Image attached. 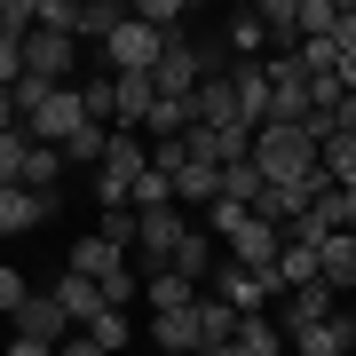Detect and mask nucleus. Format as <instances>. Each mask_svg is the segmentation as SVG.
Here are the masks:
<instances>
[{"instance_id": "f257e3e1", "label": "nucleus", "mask_w": 356, "mask_h": 356, "mask_svg": "<svg viewBox=\"0 0 356 356\" xmlns=\"http://www.w3.org/2000/svg\"><path fill=\"white\" fill-rule=\"evenodd\" d=\"M254 166H261V182H301L309 191V175L325 166V151H317L309 127H261L254 135Z\"/></svg>"}, {"instance_id": "f03ea898", "label": "nucleus", "mask_w": 356, "mask_h": 356, "mask_svg": "<svg viewBox=\"0 0 356 356\" xmlns=\"http://www.w3.org/2000/svg\"><path fill=\"white\" fill-rule=\"evenodd\" d=\"M206 293H214V301H229V309H238V317H261L269 301H285L277 269H238L229 254H222V269H214V277H206Z\"/></svg>"}, {"instance_id": "7ed1b4c3", "label": "nucleus", "mask_w": 356, "mask_h": 356, "mask_svg": "<svg viewBox=\"0 0 356 356\" xmlns=\"http://www.w3.org/2000/svg\"><path fill=\"white\" fill-rule=\"evenodd\" d=\"M79 127H95L88 103H79V88H48V95H40V111L24 119V135H32V143H48V151H64Z\"/></svg>"}, {"instance_id": "20e7f679", "label": "nucleus", "mask_w": 356, "mask_h": 356, "mask_svg": "<svg viewBox=\"0 0 356 356\" xmlns=\"http://www.w3.org/2000/svg\"><path fill=\"white\" fill-rule=\"evenodd\" d=\"M159 56H166V32L135 24V8H127V24L103 40V64H111V72H159Z\"/></svg>"}, {"instance_id": "39448f33", "label": "nucleus", "mask_w": 356, "mask_h": 356, "mask_svg": "<svg viewBox=\"0 0 356 356\" xmlns=\"http://www.w3.org/2000/svg\"><path fill=\"white\" fill-rule=\"evenodd\" d=\"M8 325H16V341H48V348H64V341H72V332H79V325L64 317V301H56V293H48V285H32V301H24V309H16V317H8Z\"/></svg>"}, {"instance_id": "423d86ee", "label": "nucleus", "mask_w": 356, "mask_h": 356, "mask_svg": "<svg viewBox=\"0 0 356 356\" xmlns=\"http://www.w3.org/2000/svg\"><path fill=\"white\" fill-rule=\"evenodd\" d=\"M222 254L238 261V269H277V254H285V229H277V222H261V214H245V222L222 238Z\"/></svg>"}, {"instance_id": "0eeeda50", "label": "nucleus", "mask_w": 356, "mask_h": 356, "mask_svg": "<svg viewBox=\"0 0 356 356\" xmlns=\"http://www.w3.org/2000/svg\"><path fill=\"white\" fill-rule=\"evenodd\" d=\"M72 64H79V40H64V32H32L24 40V79H40V88H64Z\"/></svg>"}, {"instance_id": "6e6552de", "label": "nucleus", "mask_w": 356, "mask_h": 356, "mask_svg": "<svg viewBox=\"0 0 356 356\" xmlns=\"http://www.w3.org/2000/svg\"><path fill=\"white\" fill-rule=\"evenodd\" d=\"M151 103H159V79H151V72H111V127L143 135V119H151Z\"/></svg>"}, {"instance_id": "1a4fd4ad", "label": "nucleus", "mask_w": 356, "mask_h": 356, "mask_svg": "<svg viewBox=\"0 0 356 356\" xmlns=\"http://www.w3.org/2000/svg\"><path fill=\"white\" fill-rule=\"evenodd\" d=\"M229 95H238V127L261 135L269 127V64L254 56V64H229Z\"/></svg>"}, {"instance_id": "9d476101", "label": "nucleus", "mask_w": 356, "mask_h": 356, "mask_svg": "<svg viewBox=\"0 0 356 356\" xmlns=\"http://www.w3.org/2000/svg\"><path fill=\"white\" fill-rule=\"evenodd\" d=\"M293 356H356V301H348V309H332L325 325L293 332Z\"/></svg>"}, {"instance_id": "9b49d317", "label": "nucleus", "mask_w": 356, "mask_h": 356, "mask_svg": "<svg viewBox=\"0 0 356 356\" xmlns=\"http://www.w3.org/2000/svg\"><path fill=\"white\" fill-rule=\"evenodd\" d=\"M332 309H341V293H332V285L317 277V285H301V293H285V301H277V325H285V341H293V332H309V325H325Z\"/></svg>"}, {"instance_id": "f8f14e48", "label": "nucleus", "mask_w": 356, "mask_h": 356, "mask_svg": "<svg viewBox=\"0 0 356 356\" xmlns=\"http://www.w3.org/2000/svg\"><path fill=\"white\" fill-rule=\"evenodd\" d=\"M95 175H111L119 191H135V182L151 175V143H143V135H127V127H111V151H103V166H95Z\"/></svg>"}, {"instance_id": "ddd939ff", "label": "nucleus", "mask_w": 356, "mask_h": 356, "mask_svg": "<svg viewBox=\"0 0 356 356\" xmlns=\"http://www.w3.org/2000/svg\"><path fill=\"white\" fill-rule=\"evenodd\" d=\"M48 214H56V191H24V182L0 191V238H24V229H40Z\"/></svg>"}, {"instance_id": "4468645a", "label": "nucleus", "mask_w": 356, "mask_h": 356, "mask_svg": "<svg viewBox=\"0 0 356 356\" xmlns=\"http://www.w3.org/2000/svg\"><path fill=\"white\" fill-rule=\"evenodd\" d=\"M48 293L64 301V317H72L79 332H88V325L103 317V309H111V301H103V285H95V277H72V269H64V277H48Z\"/></svg>"}, {"instance_id": "2eb2a0df", "label": "nucleus", "mask_w": 356, "mask_h": 356, "mask_svg": "<svg viewBox=\"0 0 356 356\" xmlns=\"http://www.w3.org/2000/svg\"><path fill=\"white\" fill-rule=\"evenodd\" d=\"M127 269H135V261L119 254L111 238H79V245H72V277H95V285H111V277H127Z\"/></svg>"}, {"instance_id": "dca6fc26", "label": "nucleus", "mask_w": 356, "mask_h": 356, "mask_svg": "<svg viewBox=\"0 0 356 356\" xmlns=\"http://www.w3.org/2000/svg\"><path fill=\"white\" fill-rule=\"evenodd\" d=\"M166 269H175V277H191V285L206 293V277L222 269V238H214V229H191V238H182V254L166 261Z\"/></svg>"}, {"instance_id": "f3484780", "label": "nucleus", "mask_w": 356, "mask_h": 356, "mask_svg": "<svg viewBox=\"0 0 356 356\" xmlns=\"http://www.w3.org/2000/svg\"><path fill=\"white\" fill-rule=\"evenodd\" d=\"M317 269L332 293H356V229H332V238L317 245Z\"/></svg>"}, {"instance_id": "a211bd4d", "label": "nucleus", "mask_w": 356, "mask_h": 356, "mask_svg": "<svg viewBox=\"0 0 356 356\" xmlns=\"http://www.w3.org/2000/svg\"><path fill=\"white\" fill-rule=\"evenodd\" d=\"M198 309V301H191ZM191 309H175V317H151V348L159 356H198V317Z\"/></svg>"}, {"instance_id": "6ab92c4d", "label": "nucleus", "mask_w": 356, "mask_h": 356, "mask_svg": "<svg viewBox=\"0 0 356 356\" xmlns=\"http://www.w3.org/2000/svg\"><path fill=\"white\" fill-rule=\"evenodd\" d=\"M269 40L261 24V8H229V24H222V48H229V64H254V48Z\"/></svg>"}, {"instance_id": "aec40b11", "label": "nucleus", "mask_w": 356, "mask_h": 356, "mask_svg": "<svg viewBox=\"0 0 356 356\" xmlns=\"http://www.w3.org/2000/svg\"><path fill=\"white\" fill-rule=\"evenodd\" d=\"M214 198H222V166L191 159V166H182V175H175V206H198V214H206V206H214Z\"/></svg>"}, {"instance_id": "412c9836", "label": "nucleus", "mask_w": 356, "mask_h": 356, "mask_svg": "<svg viewBox=\"0 0 356 356\" xmlns=\"http://www.w3.org/2000/svg\"><path fill=\"white\" fill-rule=\"evenodd\" d=\"M254 214H261V222H277V229H293V222L309 214V191H301V182H269V191L254 198Z\"/></svg>"}, {"instance_id": "4be33fe9", "label": "nucleus", "mask_w": 356, "mask_h": 356, "mask_svg": "<svg viewBox=\"0 0 356 356\" xmlns=\"http://www.w3.org/2000/svg\"><path fill=\"white\" fill-rule=\"evenodd\" d=\"M191 317H198V348L238 341V309H229V301H214V293H198V309H191Z\"/></svg>"}, {"instance_id": "5701e85b", "label": "nucleus", "mask_w": 356, "mask_h": 356, "mask_svg": "<svg viewBox=\"0 0 356 356\" xmlns=\"http://www.w3.org/2000/svg\"><path fill=\"white\" fill-rule=\"evenodd\" d=\"M143 293H151V317H175V309H191V301H198V285H191V277H175V269L143 277Z\"/></svg>"}, {"instance_id": "b1692460", "label": "nucleus", "mask_w": 356, "mask_h": 356, "mask_svg": "<svg viewBox=\"0 0 356 356\" xmlns=\"http://www.w3.org/2000/svg\"><path fill=\"white\" fill-rule=\"evenodd\" d=\"M277 348H285V325L269 309L261 317H238V356H277Z\"/></svg>"}, {"instance_id": "393cba45", "label": "nucleus", "mask_w": 356, "mask_h": 356, "mask_svg": "<svg viewBox=\"0 0 356 356\" xmlns=\"http://www.w3.org/2000/svg\"><path fill=\"white\" fill-rule=\"evenodd\" d=\"M317 277H325V269H317V245H293V238H285V254H277V285L301 293V285H317Z\"/></svg>"}, {"instance_id": "a878e982", "label": "nucleus", "mask_w": 356, "mask_h": 356, "mask_svg": "<svg viewBox=\"0 0 356 356\" xmlns=\"http://www.w3.org/2000/svg\"><path fill=\"white\" fill-rule=\"evenodd\" d=\"M24 159H32V135L8 127V135H0V191H16V182H24Z\"/></svg>"}, {"instance_id": "bb28decb", "label": "nucleus", "mask_w": 356, "mask_h": 356, "mask_svg": "<svg viewBox=\"0 0 356 356\" xmlns=\"http://www.w3.org/2000/svg\"><path fill=\"white\" fill-rule=\"evenodd\" d=\"M56 182H64V151L32 143V159H24V191H56Z\"/></svg>"}, {"instance_id": "cd10ccee", "label": "nucleus", "mask_w": 356, "mask_h": 356, "mask_svg": "<svg viewBox=\"0 0 356 356\" xmlns=\"http://www.w3.org/2000/svg\"><path fill=\"white\" fill-rule=\"evenodd\" d=\"M269 191V182H261V166L254 159H238V166H222V198H238V206H254Z\"/></svg>"}, {"instance_id": "c85d7f7f", "label": "nucleus", "mask_w": 356, "mask_h": 356, "mask_svg": "<svg viewBox=\"0 0 356 356\" xmlns=\"http://www.w3.org/2000/svg\"><path fill=\"white\" fill-rule=\"evenodd\" d=\"M127 206H135V214H166V206H175V182H166L159 166H151V175H143L135 191H127Z\"/></svg>"}, {"instance_id": "c756f323", "label": "nucleus", "mask_w": 356, "mask_h": 356, "mask_svg": "<svg viewBox=\"0 0 356 356\" xmlns=\"http://www.w3.org/2000/svg\"><path fill=\"white\" fill-rule=\"evenodd\" d=\"M182 16H191L182 0H143V8H135V24H151V32H166V40H182Z\"/></svg>"}, {"instance_id": "7c9ffc66", "label": "nucleus", "mask_w": 356, "mask_h": 356, "mask_svg": "<svg viewBox=\"0 0 356 356\" xmlns=\"http://www.w3.org/2000/svg\"><path fill=\"white\" fill-rule=\"evenodd\" d=\"M325 175L341 182V191H356V135H332L325 143Z\"/></svg>"}, {"instance_id": "2f4dec72", "label": "nucleus", "mask_w": 356, "mask_h": 356, "mask_svg": "<svg viewBox=\"0 0 356 356\" xmlns=\"http://www.w3.org/2000/svg\"><path fill=\"white\" fill-rule=\"evenodd\" d=\"M103 151H111V127H79L72 143H64V166L79 159V166H103Z\"/></svg>"}, {"instance_id": "473e14b6", "label": "nucleus", "mask_w": 356, "mask_h": 356, "mask_svg": "<svg viewBox=\"0 0 356 356\" xmlns=\"http://www.w3.org/2000/svg\"><path fill=\"white\" fill-rule=\"evenodd\" d=\"M79 8H88V0H40V32H64V40H79Z\"/></svg>"}, {"instance_id": "72a5a7b5", "label": "nucleus", "mask_w": 356, "mask_h": 356, "mask_svg": "<svg viewBox=\"0 0 356 356\" xmlns=\"http://www.w3.org/2000/svg\"><path fill=\"white\" fill-rule=\"evenodd\" d=\"M24 301H32V277H24V269H8V261H0V317H16Z\"/></svg>"}, {"instance_id": "f704fd0d", "label": "nucleus", "mask_w": 356, "mask_h": 356, "mask_svg": "<svg viewBox=\"0 0 356 356\" xmlns=\"http://www.w3.org/2000/svg\"><path fill=\"white\" fill-rule=\"evenodd\" d=\"M79 103H88V119H95V127H111V72H95L88 88H79Z\"/></svg>"}, {"instance_id": "c9c22d12", "label": "nucleus", "mask_w": 356, "mask_h": 356, "mask_svg": "<svg viewBox=\"0 0 356 356\" xmlns=\"http://www.w3.org/2000/svg\"><path fill=\"white\" fill-rule=\"evenodd\" d=\"M88 332H95V341H103V348H111V356H119V348H127V341H135V332H127V317H119V309H103V317H95Z\"/></svg>"}, {"instance_id": "e433bc0d", "label": "nucleus", "mask_w": 356, "mask_h": 356, "mask_svg": "<svg viewBox=\"0 0 356 356\" xmlns=\"http://www.w3.org/2000/svg\"><path fill=\"white\" fill-rule=\"evenodd\" d=\"M16 79H24V40L0 32V88H16Z\"/></svg>"}, {"instance_id": "4c0bfd02", "label": "nucleus", "mask_w": 356, "mask_h": 356, "mask_svg": "<svg viewBox=\"0 0 356 356\" xmlns=\"http://www.w3.org/2000/svg\"><path fill=\"white\" fill-rule=\"evenodd\" d=\"M56 356H111V348H103V341H95V332H72V341H64V348H56Z\"/></svg>"}, {"instance_id": "58836bf2", "label": "nucleus", "mask_w": 356, "mask_h": 356, "mask_svg": "<svg viewBox=\"0 0 356 356\" xmlns=\"http://www.w3.org/2000/svg\"><path fill=\"white\" fill-rule=\"evenodd\" d=\"M0 356H56V348H48V341H8Z\"/></svg>"}, {"instance_id": "ea45409f", "label": "nucleus", "mask_w": 356, "mask_h": 356, "mask_svg": "<svg viewBox=\"0 0 356 356\" xmlns=\"http://www.w3.org/2000/svg\"><path fill=\"white\" fill-rule=\"evenodd\" d=\"M341 88H348V95H356V48H348V56H341Z\"/></svg>"}, {"instance_id": "a19ab883", "label": "nucleus", "mask_w": 356, "mask_h": 356, "mask_svg": "<svg viewBox=\"0 0 356 356\" xmlns=\"http://www.w3.org/2000/svg\"><path fill=\"white\" fill-rule=\"evenodd\" d=\"M348 301H356V293H348Z\"/></svg>"}, {"instance_id": "79ce46f5", "label": "nucleus", "mask_w": 356, "mask_h": 356, "mask_svg": "<svg viewBox=\"0 0 356 356\" xmlns=\"http://www.w3.org/2000/svg\"><path fill=\"white\" fill-rule=\"evenodd\" d=\"M151 356H159V348H151Z\"/></svg>"}]
</instances>
